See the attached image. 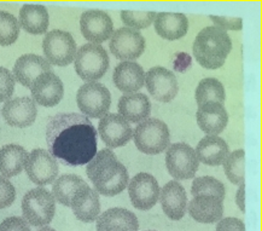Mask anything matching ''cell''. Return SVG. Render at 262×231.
<instances>
[{"label":"cell","mask_w":262,"mask_h":231,"mask_svg":"<svg viewBox=\"0 0 262 231\" xmlns=\"http://www.w3.org/2000/svg\"><path fill=\"white\" fill-rule=\"evenodd\" d=\"M48 152L66 166L87 165L97 154V130L87 116L60 113L46 127Z\"/></svg>","instance_id":"cell-1"},{"label":"cell","mask_w":262,"mask_h":231,"mask_svg":"<svg viewBox=\"0 0 262 231\" xmlns=\"http://www.w3.org/2000/svg\"><path fill=\"white\" fill-rule=\"evenodd\" d=\"M86 173L97 193L104 196H115L122 193L129 183L126 167L121 163L112 149H102L87 163Z\"/></svg>","instance_id":"cell-2"},{"label":"cell","mask_w":262,"mask_h":231,"mask_svg":"<svg viewBox=\"0 0 262 231\" xmlns=\"http://www.w3.org/2000/svg\"><path fill=\"white\" fill-rule=\"evenodd\" d=\"M232 50V41L227 32L209 26L198 33L193 43V56L207 69H217L224 66Z\"/></svg>","instance_id":"cell-3"},{"label":"cell","mask_w":262,"mask_h":231,"mask_svg":"<svg viewBox=\"0 0 262 231\" xmlns=\"http://www.w3.org/2000/svg\"><path fill=\"white\" fill-rule=\"evenodd\" d=\"M56 212V200L45 187H35L23 196V219L29 225L43 227L52 222Z\"/></svg>","instance_id":"cell-4"},{"label":"cell","mask_w":262,"mask_h":231,"mask_svg":"<svg viewBox=\"0 0 262 231\" xmlns=\"http://www.w3.org/2000/svg\"><path fill=\"white\" fill-rule=\"evenodd\" d=\"M137 148L147 155L163 153L170 143V133L167 123L156 118H150L138 123L133 132Z\"/></svg>","instance_id":"cell-5"},{"label":"cell","mask_w":262,"mask_h":231,"mask_svg":"<svg viewBox=\"0 0 262 231\" xmlns=\"http://www.w3.org/2000/svg\"><path fill=\"white\" fill-rule=\"evenodd\" d=\"M109 68V56L100 45L85 44L76 51L75 70L87 82H96Z\"/></svg>","instance_id":"cell-6"},{"label":"cell","mask_w":262,"mask_h":231,"mask_svg":"<svg viewBox=\"0 0 262 231\" xmlns=\"http://www.w3.org/2000/svg\"><path fill=\"white\" fill-rule=\"evenodd\" d=\"M76 103L82 114L92 119H102L112 104V95L99 82H86L76 93Z\"/></svg>","instance_id":"cell-7"},{"label":"cell","mask_w":262,"mask_h":231,"mask_svg":"<svg viewBox=\"0 0 262 231\" xmlns=\"http://www.w3.org/2000/svg\"><path fill=\"white\" fill-rule=\"evenodd\" d=\"M42 50L46 61L50 65L66 67L74 61L76 56V43L73 35L68 32L55 31L49 32L42 40Z\"/></svg>","instance_id":"cell-8"},{"label":"cell","mask_w":262,"mask_h":231,"mask_svg":"<svg viewBox=\"0 0 262 231\" xmlns=\"http://www.w3.org/2000/svg\"><path fill=\"white\" fill-rule=\"evenodd\" d=\"M166 165L173 178L184 180L191 179L198 171V159L194 149L186 143H176L166 153Z\"/></svg>","instance_id":"cell-9"},{"label":"cell","mask_w":262,"mask_h":231,"mask_svg":"<svg viewBox=\"0 0 262 231\" xmlns=\"http://www.w3.org/2000/svg\"><path fill=\"white\" fill-rule=\"evenodd\" d=\"M109 49L116 58L132 62V59L139 58L143 55L145 50V39L142 33L136 29L122 27L110 36Z\"/></svg>","instance_id":"cell-10"},{"label":"cell","mask_w":262,"mask_h":231,"mask_svg":"<svg viewBox=\"0 0 262 231\" xmlns=\"http://www.w3.org/2000/svg\"><path fill=\"white\" fill-rule=\"evenodd\" d=\"M160 185L149 173H138L130 179L128 194L133 206L140 211H149L160 199Z\"/></svg>","instance_id":"cell-11"},{"label":"cell","mask_w":262,"mask_h":231,"mask_svg":"<svg viewBox=\"0 0 262 231\" xmlns=\"http://www.w3.org/2000/svg\"><path fill=\"white\" fill-rule=\"evenodd\" d=\"M25 167L29 179L38 185L51 184L58 175V163L45 149L33 150L28 155Z\"/></svg>","instance_id":"cell-12"},{"label":"cell","mask_w":262,"mask_h":231,"mask_svg":"<svg viewBox=\"0 0 262 231\" xmlns=\"http://www.w3.org/2000/svg\"><path fill=\"white\" fill-rule=\"evenodd\" d=\"M80 28L90 44L98 45L113 35L114 23L112 17L102 10H87L80 17Z\"/></svg>","instance_id":"cell-13"},{"label":"cell","mask_w":262,"mask_h":231,"mask_svg":"<svg viewBox=\"0 0 262 231\" xmlns=\"http://www.w3.org/2000/svg\"><path fill=\"white\" fill-rule=\"evenodd\" d=\"M147 91L156 100L170 102L176 98L179 91L177 76L173 72L163 67H154L145 74Z\"/></svg>","instance_id":"cell-14"},{"label":"cell","mask_w":262,"mask_h":231,"mask_svg":"<svg viewBox=\"0 0 262 231\" xmlns=\"http://www.w3.org/2000/svg\"><path fill=\"white\" fill-rule=\"evenodd\" d=\"M97 133H99L103 142L112 149L126 145L133 137L130 123L115 113L106 114L100 119Z\"/></svg>","instance_id":"cell-15"},{"label":"cell","mask_w":262,"mask_h":231,"mask_svg":"<svg viewBox=\"0 0 262 231\" xmlns=\"http://www.w3.org/2000/svg\"><path fill=\"white\" fill-rule=\"evenodd\" d=\"M34 102L42 107H55L62 100L64 86L62 80L53 72L43 73L34 80L30 86Z\"/></svg>","instance_id":"cell-16"},{"label":"cell","mask_w":262,"mask_h":231,"mask_svg":"<svg viewBox=\"0 0 262 231\" xmlns=\"http://www.w3.org/2000/svg\"><path fill=\"white\" fill-rule=\"evenodd\" d=\"M2 114L10 126L25 129L34 123L38 109L30 97H17L5 102Z\"/></svg>","instance_id":"cell-17"},{"label":"cell","mask_w":262,"mask_h":231,"mask_svg":"<svg viewBox=\"0 0 262 231\" xmlns=\"http://www.w3.org/2000/svg\"><path fill=\"white\" fill-rule=\"evenodd\" d=\"M163 212L172 220H180L187 211V195L184 186L177 180H170L160 192Z\"/></svg>","instance_id":"cell-18"},{"label":"cell","mask_w":262,"mask_h":231,"mask_svg":"<svg viewBox=\"0 0 262 231\" xmlns=\"http://www.w3.org/2000/svg\"><path fill=\"white\" fill-rule=\"evenodd\" d=\"M48 72H52V68L43 57L28 53V55L21 56L16 61L12 75L21 85L30 89L32 83L38 76Z\"/></svg>","instance_id":"cell-19"},{"label":"cell","mask_w":262,"mask_h":231,"mask_svg":"<svg viewBox=\"0 0 262 231\" xmlns=\"http://www.w3.org/2000/svg\"><path fill=\"white\" fill-rule=\"evenodd\" d=\"M70 207L79 220L83 223L95 222L100 212L98 193L87 184L74 194Z\"/></svg>","instance_id":"cell-20"},{"label":"cell","mask_w":262,"mask_h":231,"mask_svg":"<svg viewBox=\"0 0 262 231\" xmlns=\"http://www.w3.org/2000/svg\"><path fill=\"white\" fill-rule=\"evenodd\" d=\"M200 129L209 136H217L225 130L228 122V114L224 104L208 102L201 106L196 113Z\"/></svg>","instance_id":"cell-21"},{"label":"cell","mask_w":262,"mask_h":231,"mask_svg":"<svg viewBox=\"0 0 262 231\" xmlns=\"http://www.w3.org/2000/svg\"><path fill=\"white\" fill-rule=\"evenodd\" d=\"M97 231H138L137 216L126 208H110L97 218Z\"/></svg>","instance_id":"cell-22"},{"label":"cell","mask_w":262,"mask_h":231,"mask_svg":"<svg viewBox=\"0 0 262 231\" xmlns=\"http://www.w3.org/2000/svg\"><path fill=\"white\" fill-rule=\"evenodd\" d=\"M114 83L120 91L136 93L145 82V73L143 67L136 62H121L114 70Z\"/></svg>","instance_id":"cell-23"},{"label":"cell","mask_w":262,"mask_h":231,"mask_svg":"<svg viewBox=\"0 0 262 231\" xmlns=\"http://www.w3.org/2000/svg\"><path fill=\"white\" fill-rule=\"evenodd\" d=\"M194 153L198 161L209 166H220L224 165L231 152L227 143L221 137L207 135L197 144Z\"/></svg>","instance_id":"cell-24"},{"label":"cell","mask_w":262,"mask_h":231,"mask_svg":"<svg viewBox=\"0 0 262 231\" xmlns=\"http://www.w3.org/2000/svg\"><path fill=\"white\" fill-rule=\"evenodd\" d=\"M119 114L126 121L138 123L146 120L151 113L149 97L144 93H126L119 99Z\"/></svg>","instance_id":"cell-25"},{"label":"cell","mask_w":262,"mask_h":231,"mask_svg":"<svg viewBox=\"0 0 262 231\" xmlns=\"http://www.w3.org/2000/svg\"><path fill=\"white\" fill-rule=\"evenodd\" d=\"M189 213L198 223L211 224L223 218V201L209 195L193 197L189 203Z\"/></svg>","instance_id":"cell-26"},{"label":"cell","mask_w":262,"mask_h":231,"mask_svg":"<svg viewBox=\"0 0 262 231\" xmlns=\"http://www.w3.org/2000/svg\"><path fill=\"white\" fill-rule=\"evenodd\" d=\"M155 29L161 38L178 40L187 33L189 19L184 13L160 12L155 17Z\"/></svg>","instance_id":"cell-27"},{"label":"cell","mask_w":262,"mask_h":231,"mask_svg":"<svg viewBox=\"0 0 262 231\" xmlns=\"http://www.w3.org/2000/svg\"><path fill=\"white\" fill-rule=\"evenodd\" d=\"M49 22V12L45 6L27 4L19 10V27L30 34H43L48 31Z\"/></svg>","instance_id":"cell-28"},{"label":"cell","mask_w":262,"mask_h":231,"mask_svg":"<svg viewBox=\"0 0 262 231\" xmlns=\"http://www.w3.org/2000/svg\"><path fill=\"white\" fill-rule=\"evenodd\" d=\"M28 152L18 144H8L0 149V172L6 179L19 175L28 159Z\"/></svg>","instance_id":"cell-29"},{"label":"cell","mask_w":262,"mask_h":231,"mask_svg":"<svg viewBox=\"0 0 262 231\" xmlns=\"http://www.w3.org/2000/svg\"><path fill=\"white\" fill-rule=\"evenodd\" d=\"M87 185V183L81 177L76 175H63L53 182L52 195L56 201L62 203L63 206L70 207L74 194Z\"/></svg>","instance_id":"cell-30"},{"label":"cell","mask_w":262,"mask_h":231,"mask_svg":"<svg viewBox=\"0 0 262 231\" xmlns=\"http://www.w3.org/2000/svg\"><path fill=\"white\" fill-rule=\"evenodd\" d=\"M196 102L198 106H203L208 102H216L224 104L225 89L219 80L215 78H206L201 80L196 89Z\"/></svg>","instance_id":"cell-31"},{"label":"cell","mask_w":262,"mask_h":231,"mask_svg":"<svg viewBox=\"0 0 262 231\" xmlns=\"http://www.w3.org/2000/svg\"><path fill=\"white\" fill-rule=\"evenodd\" d=\"M225 175L233 184H244L245 180V153L243 149L230 153L224 162Z\"/></svg>","instance_id":"cell-32"},{"label":"cell","mask_w":262,"mask_h":231,"mask_svg":"<svg viewBox=\"0 0 262 231\" xmlns=\"http://www.w3.org/2000/svg\"><path fill=\"white\" fill-rule=\"evenodd\" d=\"M191 194H192L193 197L200 195H209L217 197L220 201H224L225 186L220 180L214 178V177H198V178L193 180L192 187H191Z\"/></svg>","instance_id":"cell-33"},{"label":"cell","mask_w":262,"mask_h":231,"mask_svg":"<svg viewBox=\"0 0 262 231\" xmlns=\"http://www.w3.org/2000/svg\"><path fill=\"white\" fill-rule=\"evenodd\" d=\"M19 23L11 13L0 11V45L9 46L16 41L19 35Z\"/></svg>","instance_id":"cell-34"},{"label":"cell","mask_w":262,"mask_h":231,"mask_svg":"<svg viewBox=\"0 0 262 231\" xmlns=\"http://www.w3.org/2000/svg\"><path fill=\"white\" fill-rule=\"evenodd\" d=\"M157 13L155 11H130V10H123L121 11V18L122 22L128 28L144 29L147 28L151 23L155 21Z\"/></svg>","instance_id":"cell-35"},{"label":"cell","mask_w":262,"mask_h":231,"mask_svg":"<svg viewBox=\"0 0 262 231\" xmlns=\"http://www.w3.org/2000/svg\"><path fill=\"white\" fill-rule=\"evenodd\" d=\"M15 91V78L9 69L0 67V102H8Z\"/></svg>","instance_id":"cell-36"},{"label":"cell","mask_w":262,"mask_h":231,"mask_svg":"<svg viewBox=\"0 0 262 231\" xmlns=\"http://www.w3.org/2000/svg\"><path fill=\"white\" fill-rule=\"evenodd\" d=\"M16 199L15 186L9 179L0 176V209L11 206Z\"/></svg>","instance_id":"cell-37"},{"label":"cell","mask_w":262,"mask_h":231,"mask_svg":"<svg viewBox=\"0 0 262 231\" xmlns=\"http://www.w3.org/2000/svg\"><path fill=\"white\" fill-rule=\"evenodd\" d=\"M210 19L215 23V27L223 31H241L243 27V19L239 17H219L210 16Z\"/></svg>","instance_id":"cell-38"},{"label":"cell","mask_w":262,"mask_h":231,"mask_svg":"<svg viewBox=\"0 0 262 231\" xmlns=\"http://www.w3.org/2000/svg\"><path fill=\"white\" fill-rule=\"evenodd\" d=\"M0 231H32L29 224L21 217H10L0 224Z\"/></svg>","instance_id":"cell-39"},{"label":"cell","mask_w":262,"mask_h":231,"mask_svg":"<svg viewBox=\"0 0 262 231\" xmlns=\"http://www.w3.org/2000/svg\"><path fill=\"white\" fill-rule=\"evenodd\" d=\"M215 231H245V225L241 219L228 217L219 220Z\"/></svg>","instance_id":"cell-40"},{"label":"cell","mask_w":262,"mask_h":231,"mask_svg":"<svg viewBox=\"0 0 262 231\" xmlns=\"http://www.w3.org/2000/svg\"><path fill=\"white\" fill-rule=\"evenodd\" d=\"M236 202L242 212H245V184H241L236 195Z\"/></svg>","instance_id":"cell-41"},{"label":"cell","mask_w":262,"mask_h":231,"mask_svg":"<svg viewBox=\"0 0 262 231\" xmlns=\"http://www.w3.org/2000/svg\"><path fill=\"white\" fill-rule=\"evenodd\" d=\"M38 231H56V230L52 229V227H50V226H43V227H41V229L38 230Z\"/></svg>","instance_id":"cell-42"},{"label":"cell","mask_w":262,"mask_h":231,"mask_svg":"<svg viewBox=\"0 0 262 231\" xmlns=\"http://www.w3.org/2000/svg\"><path fill=\"white\" fill-rule=\"evenodd\" d=\"M147 231H155V230H147Z\"/></svg>","instance_id":"cell-43"}]
</instances>
